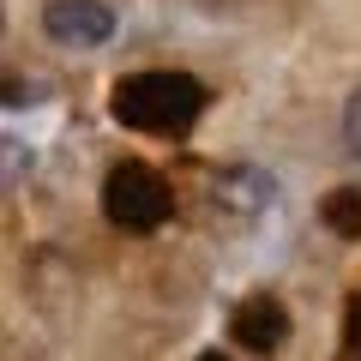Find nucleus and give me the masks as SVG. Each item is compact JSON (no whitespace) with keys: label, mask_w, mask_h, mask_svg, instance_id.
Returning a JSON list of instances; mask_svg holds the SVG:
<instances>
[{"label":"nucleus","mask_w":361,"mask_h":361,"mask_svg":"<svg viewBox=\"0 0 361 361\" xmlns=\"http://www.w3.org/2000/svg\"><path fill=\"white\" fill-rule=\"evenodd\" d=\"M229 337L241 349H253V355H277L283 337H289L283 301H277V295H247L241 307H235V319H229Z\"/></svg>","instance_id":"20e7f679"},{"label":"nucleus","mask_w":361,"mask_h":361,"mask_svg":"<svg viewBox=\"0 0 361 361\" xmlns=\"http://www.w3.org/2000/svg\"><path fill=\"white\" fill-rule=\"evenodd\" d=\"M217 205L241 211V217L265 211L271 205V175H259V169H229V175H217Z\"/></svg>","instance_id":"39448f33"},{"label":"nucleus","mask_w":361,"mask_h":361,"mask_svg":"<svg viewBox=\"0 0 361 361\" xmlns=\"http://www.w3.org/2000/svg\"><path fill=\"white\" fill-rule=\"evenodd\" d=\"M42 30L66 49H97V42L115 37V13L103 0H49L42 6Z\"/></svg>","instance_id":"7ed1b4c3"},{"label":"nucleus","mask_w":361,"mask_h":361,"mask_svg":"<svg viewBox=\"0 0 361 361\" xmlns=\"http://www.w3.org/2000/svg\"><path fill=\"white\" fill-rule=\"evenodd\" d=\"M325 223L355 241V235H361V187H337V193H325Z\"/></svg>","instance_id":"423d86ee"},{"label":"nucleus","mask_w":361,"mask_h":361,"mask_svg":"<svg viewBox=\"0 0 361 361\" xmlns=\"http://www.w3.org/2000/svg\"><path fill=\"white\" fill-rule=\"evenodd\" d=\"M343 145L361 157V90L349 97V109H343Z\"/></svg>","instance_id":"0eeeda50"},{"label":"nucleus","mask_w":361,"mask_h":361,"mask_svg":"<svg viewBox=\"0 0 361 361\" xmlns=\"http://www.w3.org/2000/svg\"><path fill=\"white\" fill-rule=\"evenodd\" d=\"M199 361H229V355H217V349H211V355H199Z\"/></svg>","instance_id":"1a4fd4ad"},{"label":"nucleus","mask_w":361,"mask_h":361,"mask_svg":"<svg viewBox=\"0 0 361 361\" xmlns=\"http://www.w3.org/2000/svg\"><path fill=\"white\" fill-rule=\"evenodd\" d=\"M103 211L115 229H157L175 211V193L151 163H115L103 180Z\"/></svg>","instance_id":"f03ea898"},{"label":"nucleus","mask_w":361,"mask_h":361,"mask_svg":"<svg viewBox=\"0 0 361 361\" xmlns=\"http://www.w3.org/2000/svg\"><path fill=\"white\" fill-rule=\"evenodd\" d=\"M349 343L361 349V295H355V307H349Z\"/></svg>","instance_id":"6e6552de"},{"label":"nucleus","mask_w":361,"mask_h":361,"mask_svg":"<svg viewBox=\"0 0 361 361\" xmlns=\"http://www.w3.org/2000/svg\"><path fill=\"white\" fill-rule=\"evenodd\" d=\"M205 109V85L187 73H133L109 90V115L133 133H187Z\"/></svg>","instance_id":"f257e3e1"}]
</instances>
